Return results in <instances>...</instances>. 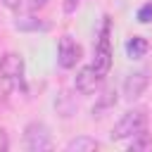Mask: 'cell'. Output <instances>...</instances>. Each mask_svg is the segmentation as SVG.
<instances>
[{
	"mask_svg": "<svg viewBox=\"0 0 152 152\" xmlns=\"http://www.w3.org/2000/svg\"><path fill=\"white\" fill-rule=\"evenodd\" d=\"M145 126H147V112H145L142 107H138V109L126 112V114L119 119V124L112 128L109 138H112V140H124V138H131V135L145 131Z\"/></svg>",
	"mask_w": 152,
	"mask_h": 152,
	"instance_id": "1",
	"label": "cell"
},
{
	"mask_svg": "<svg viewBox=\"0 0 152 152\" xmlns=\"http://www.w3.org/2000/svg\"><path fill=\"white\" fill-rule=\"evenodd\" d=\"M93 66L100 76H107L109 74V66H112V45H109V17H104V24H102V31H100V38H97V45H95V55H93Z\"/></svg>",
	"mask_w": 152,
	"mask_h": 152,
	"instance_id": "2",
	"label": "cell"
},
{
	"mask_svg": "<svg viewBox=\"0 0 152 152\" xmlns=\"http://www.w3.org/2000/svg\"><path fill=\"white\" fill-rule=\"evenodd\" d=\"M24 140H26V147L31 152H45L52 147V138H50V128L43 124V121H31L24 131Z\"/></svg>",
	"mask_w": 152,
	"mask_h": 152,
	"instance_id": "3",
	"label": "cell"
},
{
	"mask_svg": "<svg viewBox=\"0 0 152 152\" xmlns=\"http://www.w3.org/2000/svg\"><path fill=\"white\" fill-rule=\"evenodd\" d=\"M81 59V45L71 38V36H62L59 38V48H57V62L62 69H71L76 66V62Z\"/></svg>",
	"mask_w": 152,
	"mask_h": 152,
	"instance_id": "4",
	"label": "cell"
},
{
	"mask_svg": "<svg viewBox=\"0 0 152 152\" xmlns=\"http://www.w3.org/2000/svg\"><path fill=\"white\" fill-rule=\"evenodd\" d=\"M0 74L5 81H12V83H21L24 78V59L21 55L17 52H5L0 57Z\"/></svg>",
	"mask_w": 152,
	"mask_h": 152,
	"instance_id": "5",
	"label": "cell"
},
{
	"mask_svg": "<svg viewBox=\"0 0 152 152\" xmlns=\"http://www.w3.org/2000/svg\"><path fill=\"white\" fill-rule=\"evenodd\" d=\"M102 78H104V76H100L93 64H90V66H83V69L76 74V90H78L81 95H93V93L100 88Z\"/></svg>",
	"mask_w": 152,
	"mask_h": 152,
	"instance_id": "6",
	"label": "cell"
},
{
	"mask_svg": "<svg viewBox=\"0 0 152 152\" xmlns=\"http://www.w3.org/2000/svg\"><path fill=\"white\" fill-rule=\"evenodd\" d=\"M147 83H150L147 69H140V71H135V74H128V78L124 81V97H126V100H138V97L145 93Z\"/></svg>",
	"mask_w": 152,
	"mask_h": 152,
	"instance_id": "7",
	"label": "cell"
},
{
	"mask_svg": "<svg viewBox=\"0 0 152 152\" xmlns=\"http://www.w3.org/2000/svg\"><path fill=\"white\" fill-rule=\"evenodd\" d=\"M147 50H150V43H147V38H142V36H133V38L126 43V55H128L131 59L145 57Z\"/></svg>",
	"mask_w": 152,
	"mask_h": 152,
	"instance_id": "8",
	"label": "cell"
},
{
	"mask_svg": "<svg viewBox=\"0 0 152 152\" xmlns=\"http://www.w3.org/2000/svg\"><path fill=\"white\" fill-rule=\"evenodd\" d=\"M66 150L69 152H93V150H97V140H93L88 135H78L66 142Z\"/></svg>",
	"mask_w": 152,
	"mask_h": 152,
	"instance_id": "9",
	"label": "cell"
},
{
	"mask_svg": "<svg viewBox=\"0 0 152 152\" xmlns=\"http://www.w3.org/2000/svg\"><path fill=\"white\" fill-rule=\"evenodd\" d=\"M14 26H17L19 31H48V28H50L48 21H40V19H36V17H19V19L14 21Z\"/></svg>",
	"mask_w": 152,
	"mask_h": 152,
	"instance_id": "10",
	"label": "cell"
},
{
	"mask_svg": "<svg viewBox=\"0 0 152 152\" xmlns=\"http://www.w3.org/2000/svg\"><path fill=\"white\" fill-rule=\"evenodd\" d=\"M152 147V135L147 131H140L133 135V140L128 142V150H150Z\"/></svg>",
	"mask_w": 152,
	"mask_h": 152,
	"instance_id": "11",
	"label": "cell"
},
{
	"mask_svg": "<svg viewBox=\"0 0 152 152\" xmlns=\"http://www.w3.org/2000/svg\"><path fill=\"white\" fill-rule=\"evenodd\" d=\"M55 107H57V112H59L62 116H71V112L76 109V102H71V97H69L66 93H62V95L57 97Z\"/></svg>",
	"mask_w": 152,
	"mask_h": 152,
	"instance_id": "12",
	"label": "cell"
},
{
	"mask_svg": "<svg viewBox=\"0 0 152 152\" xmlns=\"http://www.w3.org/2000/svg\"><path fill=\"white\" fill-rule=\"evenodd\" d=\"M114 102H116V93H114V90H107V93L102 95V100H100V102H97V104L93 107V114H100L102 109H107V107H112Z\"/></svg>",
	"mask_w": 152,
	"mask_h": 152,
	"instance_id": "13",
	"label": "cell"
},
{
	"mask_svg": "<svg viewBox=\"0 0 152 152\" xmlns=\"http://www.w3.org/2000/svg\"><path fill=\"white\" fill-rule=\"evenodd\" d=\"M138 21H140V24H150V21H152V2H145V5L138 10Z\"/></svg>",
	"mask_w": 152,
	"mask_h": 152,
	"instance_id": "14",
	"label": "cell"
},
{
	"mask_svg": "<svg viewBox=\"0 0 152 152\" xmlns=\"http://www.w3.org/2000/svg\"><path fill=\"white\" fill-rule=\"evenodd\" d=\"M45 2H48V0H28L26 7H28V10H38V7H43Z\"/></svg>",
	"mask_w": 152,
	"mask_h": 152,
	"instance_id": "15",
	"label": "cell"
},
{
	"mask_svg": "<svg viewBox=\"0 0 152 152\" xmlns=\"http://www.w3.org/2000/svg\"><path fill=\"white\" fill-rule=\"evenodd\" d=\"M0 150H7V135L2 128H0Z\"/></svg>",
	"mask_w": 152,
	"mask_h": 152,
	"instance_id": "16",
	"label": "cell"
}]
</instances>
